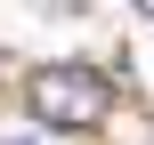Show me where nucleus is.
<instances>
[{"label": "nucleus", "instance_id": "1", "mask_svg": "<svg viewBox=\"0 0 154 145\" xmlns=\"http://www.w3.org/2000/svg\"><path fill=\"white\" fill-rule=\"evenodd\" d=\"M24 105H32L41 129H97L114 113V81L97 65H41L24 81Z\"/></svg>", "mask_w": 154, "mask_h": 145}, {"label": "nucleus", "instance_id": "2", "mask_svg": "<svg viewBox=\"0 0 154 145\" xmlns=\"http://www.w3.org/2000/svg\"><path fill=\"white\" fill-rule=\"evenodd\" d=\"M138 16H146V24H154V0H138Z\"/></svg>", "mask_w": 154, "mask_h": 145}, {"label": "nucleus", "instance_id": "3", "mask_svg": "<svg viewBox=\"0 0 154 145\" xmlns=\"http://www.w3.org/2000/svg\"><path fill=\"white\" fill-rule=\"evenodd\" d=\"M0 145H32V137H0Z\"/></svg>", "mask_w": 154, "mask_h": 145}]
</instances>
